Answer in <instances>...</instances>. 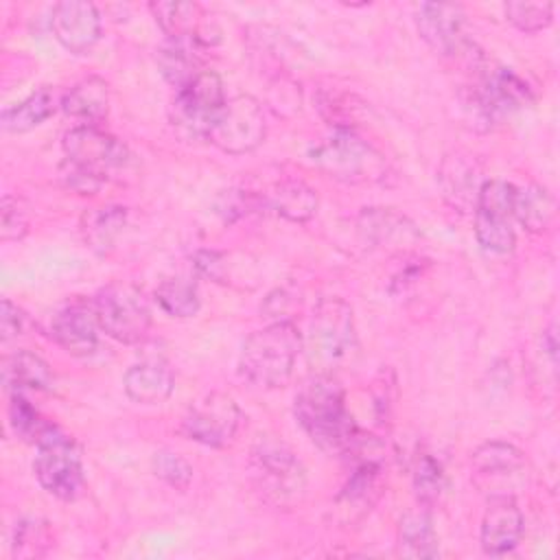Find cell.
<instances>
[{"label":"cell","instance_id":"obj_1","mask_svg":"<svg viewBox=\"0 0 560 560\" xmlns=\"http://www.w3.org/2000/svg\"><path fill=\"white\" fill-rule=\"evenodd\" d=\"M295 418L308 438L330 455L350 453L359 442V427L346 407V394L335 374L315 372L295 396Z\"/></svg>","mask_w":560,"mask_h":560},{"label":"cell","instance_id":"obj_38","mask_svg":"<svg viewBox=\"0 0 560 560\" xmlns=\"http://www.w3.org/2000/svg\"><path fill=\"white\" fill-rule=\"evenodd\" d=\"M26 326V315L24 311L13 304L11 300H2V311H0V330H2V339L9 341L18 335L24 332Z\"/></svg>","mask_w":560,"mask_h":560},{"label":"cell","instance_id":"obj_16","mask_svg":"<svg viewBox=\"0 0 560 560\" xmlns=\"http://www.w3.org/2000/svg\"><path fill=\"white\" fill-rule=\"evenodd\" d=\"M385 488L383 466L374 459H363L354 466L350 479L335 499L337 514L343 523H357L376 505Z\"/></svg>","mask_w":560,"mask_h":560},{"label":"cell","instance_id":"obj_31","mask_svg":"<svg viewBox=\"0 0 560 560\" xmlns=\"http://www.w3.org/2000/svg\"><path fill=\"white\" fill-rule=\"evenodd\" d=\"M127 212L120 206H103L94 208L83 217V234L90 247L105 249L114 243L125 225Z\"/></svg>","mask_w":560,"mask_h":560},{"label":"cell","instance_id":"obj_30","mask_svg":"<svg viewBox=\"0 0 560 560\" xmlns=\"http://www.w3.org/2000/svg\"><path fill=\"white\" fill-rule=\"evenodd\" d=\"M475 475L508 477L525 466L523 453L508 442H486L470 457Z\"/></svg>","mask_w":560,"mask_h":560},{"label":"cell","instance_id":"obj_39","mask_svg":"<svg viewBox=\"0 0 560 560\" xmlns=\"http://www.w3.org/2000/svg\"><path fill=\"white\" fill-rule=\"evenodd\" d=\"M542 348H545V352L551 357V361H556V350H558V343H556V332H553V328H549V330L545 332V339H542Z\"/></svg>","mask_w":560,"mask_h":560},{"label":"cell","instance_id":"obj_28","mask_svg":"<svg viewBox=\"0 0 560 560\" xmlns=\"http://www.w3.org/2000/svg\"><path fill=\"white\" fill-rule=\"evenodd\" d=\"M556 214V201L551 192L542 186L529 184L525 188H516L514 197V219L532 234H540L549 228Z\"/></svg>","mask_w":560,"mask_h":560},{"label":"cell","instance_id":"obj_18","mask_svg":"<svg viewBox=\"0 0 560 560\" xmlns=\"http://www.w3.org/2000/svg\"><path fill=\"white\" fill-rule=\"evenodd\" d=\"M98 328L94 306L74 302L55 315L50 332L52 339L72 357H88L98 346Z\"/></svg>","mask_w":560,"mask_h":560},{"label":"cell","instance_id":"obj_24","mask_svg":"<svg viewBox=\"0 0 560 560\" xmlns=\"http://www.w3.org/2000/svg\"><path fill=\"white\" fill-rule=\"evenodd\" d=\"M4 385L13 392L48 389L52 385L50 365L31 350H18L2 361Z\"/></svg>","mask_w":560,"mask_h":560},{"label":"cell","instance_id":"obj_4","mask_svg":"<svg viewBox=\"0 0 560 560\" xmlns=\"http://www.w3.org/2000/svg\"><path fill=\"white\" fill-rule=\"evenodd\" d=\"M66 160L61 171L66 175L103 184L109 171L129 164V149L114 136L101 131L96 125H77L63 136Z\"/></svg>","mask_w":560,"mask_h":560},{"label":"cell","instance_id":"obj_29","mask_svg":"<svg viewBox=\"0 0 560 560\" xmlns=\"http://www.w3.org/2000/svg\"><path fill=\"white\" fill-rule=\"evenodd\" d=\"M55 112V96L48 88L28 94L24 101L4 109L2 127L11 133H24L39 127Z\"/></svg>","mask_w":560,"mask_h":560},{"label":"cell","instance_id":"obj_9","mask_svg":"<svg viewBox=\"0 0 560 560\" xmlns=\"http://www.w3.org/2000/svg\"><path fill=\"white\" fill-rule=\"evenodd\" d=\"M225 105L223 81L217 72L203 70L186 85L175 90L171 103V122L186 138H206L219 112Z\"/></svg>","mask_w":560,"mask_h":560},{"label":"cell","instance_id":"obj_6","mask_svg":"<svg viewBox=\"0 0 560 560\" xmlns=\"http://www.w3.org/2000/svg\"><path fill=\"white\" fill-rule=\"evenodd\" d=\"M252 477L258 490L276 505H293L302 499L306 475L289 446L276 440H260L252 451Z\"/></svg>","mask_w":560,"mask_h":560},{"label":"cell","instance_id":"obj_32","mask_svg":"<svg viewBox=\"0 0 560 560\" xmlns=\"http://www.w3.org/2000/svg\"><path fill=\"white\" fill-rule=\"evenodd\" d=\"M155 300L173 317H192L199 311L197 284L184 276L164 280L155 289Z\"/></svg>","mask_w":560,"mask_h":560},{"label":"cell","instance_id":"obj_27","mask_svg":"<svg viewBox=\"0 0 560 560\" xmlns=\"http://www.w3.org/2000/svg\"><path fill=\"white\" fill-rule=\"evenodd\" d=\"M398 553L405 558H435L440 553L438 536L433 532L427 508L409 512L400 518Z\"/></svg>","mask_w":560,"mask_h":560},{"label":"cell","instance_id":"obj_21","mask_svg":"<svg viewBox=\"0 0 560 560\" xmlns=\"http://www.w3.org/2000/svg\"><path fill=\"white\" fill-rule=\"evenodd\" d=\"M109 107V88L101 77H88L74 83L61 96V109L79 125H96Z\"/></svg>","mask_w":560,"mask_h":560},{"label":"cell","instance_id":"obj_2","mask_svg":"<svg viewBox=\"0 0 560 560\" xmlns=\"http://www.w3.org/2000/svg\"><path fill=\"white\" fill-rule=\"evenodd\" d=\"M302 350V335L291 322H273L252 332L238 357V372L256 387L276 389L289 383L295 359Z\"/></svg>","mask_w":560,"mask_h":560},{"label":"cell","instance_id":"obj_8","mask_svg":"<svg viewBox=\"0 0 560 560\" xmlns=\"http://www.w3.org/2000/svg\"><path fill=\"white\" fill-rule=\"evenodd\" d=\"M516 186L503 179H486L475 199V236L486 254L505 256L516 245L512 228Z\"/></svg>","mask_w":560,"mask_h":560},{"label":"cell","instance_id":"obj_25","mask_svg":"<svg viewBox=\"0 0 560 560\" xmlns=\"http://www.w3.org/2000/svg\"><path fill=\"white\" fill-rule=\"evenodd\" d=\"M440 186L444 190V197L455 208H464L475 201L481 186L477 184L475 160H468V155L459 153L448 155L440 166Z\"/></svg>","mask_w":560,"mask_h":560},{"label":"cell","instance_id":"obj_3","mask_svg":"<svg viewBox=\"0 0 560 560\" xmlns=\"http://www.w3.org/2000/svg\"><path fill=\"white\" fill-rule=\"evenodd\" d=\"M306 350L308 363L322 374H335L354 359L359 341L352 306L348 302L341 298H326L315 306Z\"/></svg>","mask_w":560,"mask_h":560},{"label":"cell","instance_id":"obj_36","mask_svg":"<svg viewBox=\"0 0 560 560\" xmlns=\"http://www.w3.org/2000/svg\"><path fill=\"white\" fill-rule=\"evenodd\" d=\"M28 232V212L24 203L13 197H2V210H0V238L2 241H18Z\"/></svg>","mask_w":560,"mask_h":560},{"label":"cell","instance_id":"obj_26","mask_svg":"<svg viewBox=\"0 0 560 560\" xmlns=\"http://www.w3.org/2000/svg\"><path fill=\"white\" fill-rule=\"evenodd\" d=\"M149 9L166 37H199L208 44L201 35L206 13L197 2H153Z\"/></svg>","mask_w":560,"mask_h":560},{"label":"cell","instance_id":"obj_22","mask_svg":"<svg viewBox=\"0 0 560 560\" xmlns=\"http://www.w3.org/2000/svg\"><path fill=\"white\" fill-rule=\"evenodd\" d=\"M359 232L372 245H405L420 238L416 225L389 208H365L359 217Z\"/></svg>","mask_w":560,"mask_h":560},{"label":"cell","instance_id":"obj_5","mask_svg":"<svg viewBox=\"0 0 560 560\" xmlns=\"http://www.w3.org/2000/svg\"><path fill=\"white\" fill-rule=\"evenodd\" d=\"M313 162L341 182H381L387 173L385 158L346 127L311 149Z\"/></svg>","mask_w":560,"mask_h":560},{"label":"cell","instance_id":"obj_34","mask_svg":"<svg viewBox=\"0 0 560 560\" xmlns=\"http://www.w3.org/2000/svg\"><path fill=\"white\" fill-rule=\"evenodd\" d=\"M9 422L18 438L22 440H37L48 431V422L37 413V409L22 396V392H13L11 405H9Z\"/></svg>","mask_w":560,"mask_h":560},{"label":"cell","instance_id":"obj_14","mask_svg":"<svg viewBox=\"0 0 560 560\" xmlns=\"http://www.w3.org/2000/svg\"><path fill=\"white\" fill-rule=\"evenodd\" d=\"M50 28L66 50L83 55L101 37V15L88 0H63L52 7Z\"/></svg>","mask_w":560,"mask_h":560},{"label":"cell","instance_id":"obj_33","mask_svg":"<svg viewBox=\"0 0 560 560\" xmlns=\"http://www.w3.org/2000/svg\"><path fill=\"white\" fill-rule=\"evenodd\" d=\"M413 490L420 505H433L444 490L442 464L431 455H420L413 468Z\"/></svg>","mask_w":560,"mask_h":560},{"label":"cell","instance_id":"obj_12","mask_svg":"<svg viewBox=\"0 0 560 560\" xmlns=\"http://www.w3.org/2000/svg\"><path fill=\"white\" fill-rule=\"evenodd\" d=\"M532 103L527 83L508 68H490L472 88L468 107L477 122L492 127Z\"/></svg>","mask_w":560,"mask_h":560},{"label":"cell","instance_id":"obj_17","mask_svg":"<svg viewBox=\"0 0 560 560\" xmlns=\"http://www.w3.org/2000/svg\"><path fill=\"white\" fill-rule=\"evenodd\" d=\"M523 514L510 494H499L490 501L481 521V547L490 556L512 551L523 536Z\"/></svg>","mask_w":560,"mask_h":560},{"label":"cell","instance_id":"obj_19","mask_svg":"<svg viewBox=\"0 0 560 560\" xmlns=\"http://www.w3.org/2000/svg\"><path fill=\"white\" fill-rule=\"evenodd\" d=\"M125 392L133 402L140 405H160L164 402L175 387L173 370L162 359H144L133 363L122 378Z\"/></svg>","mask_w":560,"mask_h":560},{"label":"cell","instance_id":"obj_23","mask_svg":"<svg viewBox=\"0 0 560 560\" xmlns=\"http://www.w3.org/2000/svg\"><path fill=\"white\" fill-rule=\"evenodd\" d=\"M260 201L265 208L295 223L308 221L317 210L315 190L300 179H282L273 184L271 192L260 195Z\"/></svg>","mask_w":560,"mask_h":560},{"label":"cell","instance_id":"obj_37","mask_svg":"<svg viewBox=\"0 0 560 560\" xmlns=\"http://www.w3.org/2000/svg\"><path fill=\"white\" fill-rule=\"evenodd\" d=\"M153 470L160 479H164L173 488H186L192 479L190 464L171 451H160L153 457Z\"/></svg>","mask_w":560,"mask_h":560},{"label":"cell","instance_id":"obj_35","mask_svg":"<svg viewBox=\"0 0 560 560\" xmlns=\"http://www.w3.org/2000/svg\"><path fill=\"white\" fill-rule=\"evenodd\" d=\"M508 20L523 33H536L551 24L553 4L551 2H508Z\"/></svg>","mask_w":560,"mask_h":560},{"label":"cell","instance_id":"obj_15","mask_svg":"<svg viewBox=\"0 0 560 560\" xmlns=\"http://www.w3.org/2000/svg\"><path fill=\"white\" fill-rule=\"evenodd\" d=\"M418 31L440 55H457L468 46L464 35V13L457 4L424 2L418 9Z\"/></svg>","mask_w":560,"mask_h":560},{"label":"cell","instance_id":"obj_11","mask_svg":"<svg viewBox=\"0 0 560 560\" xmlns=\"http://www.w3.org/2000/svg\"><path fill=\"white\" fill-rule=\"evenodd\" d=\"M265 133L267 122L260 103L249 94H241L225 101L208 140L225 153L241 155L254 151L265 140Z\"/></svg>","mask_w":560,"mask_h":560},{"label":"cell","instance_id":"obj_13","mask_svg":"<svg viewBox=\"0 0 560 560\" xmlns=\"http://www.w3.org/2000/svg\"><path fill=\"white\" fill-rule=\"evenodd\" d=\"M241 409L232 396L210 392L197 398L182 418V433L206 446H225L241 427Z\"/></svg>","mask_w":560,"mask_h":560},{"label":"cell","instance_id":"obj_20","mask_svg":"<svg viewBox=\"0 0 560 560\" xmlns=\"http://www.w3.org/2000/svg\"><path fill=\"white\" fill-rule=\"evenodd\" d=\"M206 46L208 44L199 37H166L158 52V66L164 79L175 85V90L203 72Z\"/></svg>","mask_w":560,"mask_h":560},{"label":"cell","instance_id":"obj_7","mask_svg":"<svg viewBox=\"0 0 560 560\" xmlns=\"http://www.w3.org/2000/svg\"><path fill=\"white\" fill-rule=\"evenodd\" d=\"M37 481L57 499L72 501L83 490L81 453L70 435L55 424L37 440V455L33 462Z\"/></svg>","mask_w":560,"mask_h":560},{"label":"cell","instance_id":"obj_10","mask_svg":"<svg viewBox=\"0 0 560 560\" xmlns=\"http://www.w3.org/2000/svg\"><path fill=\"white\" fill-rule=\"evenodd\" d=\"M94 313L101 330L120 343H140L151 328V311L140 289L112 282L98 291Z\"/></svg>","mask_w":560,"mask_h":560}]
</instances>
